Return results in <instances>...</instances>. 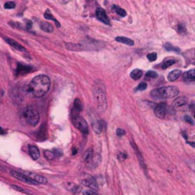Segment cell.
I'll list each match as a JSON object with an SVG mask.
<instances>
[{
	"instance_id": "obj_1",
	"label": "cell",
	"mask_w": 195,
	"mask_h": 195,
	"mask_svg": "<svg viewBox=\"0 0 195 195\" xmlns=\"http://www.w3.org/2000/svg\"><path fill=\"white\" fill-rule=\"evenodd\" d=\"M50 87L51 80L47 75H37L30 82L28 91L32 96L40 98L47 94Z\"/></svg>"
},
{
	"instance_id": "obj_2",
	"label": "cell",
	"mask_w": 195,
	"mask_h": 195,
	"mask_svg": "<svg viewBox=\"0 0 195 195\" xmlns=\"http://www.w3.org/2000/svg\"><path fill=\"white\" fill-rule=\"evenodd\" d=\"M93 94L95 98L98 109L101 112H105L107 109V93H106L105 84L101 80H97L93 85Z\"/></svg>"
},
{
	"instance_id": "obj_3",
	"label": "cell",
	"mask_w": 195,
	"mask_h": 195,
	"mask_svg": "<svg viewBox=\"0 0 195 195\" xmlns=\"http://www.w3.org/2000/svg\"><path fill=\"white\" fill-rule=\"evenodd\" d=\"M179 93V90L174 86L161 87V88L155 89L150 93L152 98L155 99H169L177 96Z\"/></svg>"
},
{
	"instance_id": "obj_4",
	"label": "cell",
	"mask_w": 195,
	"mask_h": 195,
	"mask_svg": "<svg viewBox=\"0 0 195 195\" xmlns=\"http://www.w3.org/2000/svg\"><path fill=\"white\" fill-rule=\"evenodd\" d=\"M21 118H22V120L26 124H28V125L32 127H34L38 124L40 115L39 112L35 109L32 107H28L22 110V112H21Z\"/></svg>"
},
{
	"instance_id": "obj_5",
	"label": "cell",
	"mask_w": 195,
	"mask_h": 195,
	"mask_svg": "<svg viewBox=\"0 0 195 195\" xmlns=\"http://www.w3.org/2000/svg\"><path fill=\"white\" fill-rule=\"evenodd\" d=\"M72 124L75 126V128L84 134L89 133V126L88 123L83 117H81L79 114H72Z\"/></svg>"
},
{
	"instance_id": "obj_6",
	"label": "cell",
	"mask_w": 195,
	"mask_h": 195,
	"mask_svg": "<svg viewBox=\"0 0 195 195\" xmlns=\"http://www.w3.org/2000/svg\"><path fill=\"white\" fill-rule=\"evenodd\" d=\"M80 179L82 185L91 188L93 190H98V184H97V181L95 180V178L93 177V176L89 174H83Z\"/></svg>"
},
{
	"instance_id": "obj_7",
	"label": "cell",
	"mask_w": 195,
	"mask_h": 195,
	"mask_svg": "<svg viewBox=\"0 0 195 195\" xmlns=\"http://www.w3.org/2000/svg\"><path fill=\"white\" fill-rule=\"evenodd\" d=\"M11 174H12L14 178H16V179L22 181V182L31 184V185H34V184H36L33 180H32L31 178H29L25 173H21V172L15 171V170H12V171H11Z\"/></svg>"
},
{
	"instance_id": "obj_8",
	"label": "cell",
	"mask_w": 195,
	"mask_h": 195,
	"mask_svg": "<svg viewBox=\"0 0 195 195\" xmlns=\"http://www.w3.org/2000/svg\"><path fill=\"white\" fill-rule=\"evenodd\" d=\"M154 114H155L158 118L163 119L167 114V105L165 103H160L154 108Z\"/></svg>"
},
{
	"instance_id": "obj_9",
	"label": "cell",
	"mask_w": 195,
	"mask_h": 195,
	"mask_svg": "<svg viewBox=\"0 0 195 195\" xmlns=\"http://www.w3.org/2000/svg\"><path fill=\"white\" fill-rule=\"evenodd\" d=\"M96 18L98 19L99 21H101V22L107 24V25H110V19L109 17H108L107 13H106V12L103 9H101V8H98L96 11Z\"/></svg>"
},
{
	"instance_id": "obj_10",
	"label": "cell",
	"mask_w": 195,
	"mask_h": 195,
	"mask_svg": "<svg viewBox=\"0 0 195 195\" xmlns=\"http://www.w3.org/2000/svg\"><path fill=\"white\" fill-rule=\"evenodd\" d=\"M84 161L88 166H91V165H95L93 161V150L91 148H90L89 150H86V152L84 153Z\"/></svg>"
},
{
	"instance_id": "obj_11",
	"label": "cell",
	"mask_w": 195,
	"mask_h": 195,
	"mask_svg": "<svg viewBox=\"0 0 195 195\" xmlns=\"http://www.w3.org/2000/svg\"><path fill=\"white\" fill-rule=\"evenodd\" d=\"M25 174L28 176L29 178H31L32 180H33L36 184H47V182H48V180L46 179L44 176L34 174V173H31V172L25 173Z\"/></svg>"
},
{
	"instance_id": "obj_12",
	"label": "cell",
	"mask_w": 195,
	"mask_h": 195,
	"mask_svg": "<svg viewBox=\"0 0 195 195\" xmlns=\"http://www.w3.org/2000/svg\"><path fill=\"white\" fill-rule=\"evenodd\" d=\"M5 40H6V42L8 43V44H10L13 49H15L16 51H23V53H27V50H26V49L24 48L22 45H20L18 42H16L15 40H13V39H12V38H8V37H6V38H5Z\"/></svg>"
},
{
	"instance_id": "obj_13",
	"label": "cell",
	"mask_w": 195,
	"mask_h": 195,
	"mask_svg": "<svg viewBox=\"0 0 195 195\" xmlns=\"http://www.w3.org/2000/svg\"><path fill=\"white\" fill-rule=\"evenodd\" d=\"M183 79H184V81H185V82H188V83L194 82V80H195L194 70L191 69V70H189L188 72H185V74H183Z\"/></svg>"
},
{
	"instance_id": "obj_14",
	"label": "cell",
	"mask_w": 195,
	"mask_h": 195,
	"mask_svg": "<svg viewBox=\"0 0 195 195\" xmlns=\"http://www.w3.org/2000/svg\"><path fill=\"white\" fill-rule=\"evenodd\" d=\"M29 153L33 160H37L40 156V151L36 146H32V145L30 146L29 147Z\"/></svg>"
},
{
	"instance_id": "obj_15",
	"label": "cell",
	"mask_w": 195,
	"mask_h": 195,
	"mask_svg": "<svg viewBox=\"0 0 195 195\" xmlns=\"http://www.w3.org/2000/svg\"><path fill=\"white\" fill-rule=\"evenodd\" d=\"M31 69H32L31 67L26 66V65L18 64V67H17V69H16V75H22V74H27V72H30L32 70Z\"/></svg>"
},
{
	"instance_id": "obj_16",
	"label": "cell",
	"mask_w": 195,
	"mask_h": 195,
	"mask_svg": "<svg viewBox=\"0 0 195 195\" xmlns=\"http://www.w3.org/2000/svg\"><path fill=\"white\" fill-rule=\"evenodd\" d=\"M188 104V100H186V97H179V98L175 99L172 103L173 108H182L184 106H186Z\"/></svg>"
},
{
	"instance_id": "obj_17",
	"label": "cell",
	"mask_w": 195,
	"mask_h": 195,
	"mask_svg": "<svg viewBox=\"0 0 195 195\" xmlns=\"http://www.w3.org/2000/svg\"><path fill=\"white\" fill-rule=\"evenodd\" d=\"M83 110V103L79 98H76L74 103V112L72 114H78Z\"/></svg>"
},
{
	"instance_id": "obj_18",
	"label": "cell",
	"mask_w": 195,
	"mask_h": 195,
	"mask_svg": "<svg viewBox=\"0 0 195 195\" xmlns=\"http://www.w3.org/2000/svg\"><path fill=\"white\" fill-rule=\"evenodd\" d=\"M180 75H181V70H174L169 74V75H167V79H169V81H170V82H172V81L177 80L178 78L180 77Z\"/></svg>"
},
{
	"instance_id": "obj_19",
	"label": "cell",
	"mask_w": 195,
	"mask_h": 195,
	"mask_svg": "<svg viewBox=\"0 0 195 195\" xmlns=\"http://www.w3.org/2000/svg\"><path fill=\"white\" fill-rule=\"evenodd\" d=\"M115 40L117 42H120V43H123V44H126L128 46H133L134 45V41L131 39L128 38V37H125V36H117L115 38Z\"/></svg>"
},
{
	"instance_id": "obj_20",
	"label": "cell",
	"mask_w": 195,
	"mask_h": 195,
	"mask_svg": "<svg viewBox=\"0 0 195 195\" xmlns=\"http://www.w3.org/2000/svg\"><path fill=\"white\" fill-rule=\"evenodd\" d=\"M66 48L70 51H79L84 50L83 46L80 44H72V43H66L65 44Z\"/></svg>"
},
{
	"instance_id": "obj_21",
	"label": "cell",
	"mask_w": 195,
	"mask_h": 195,
	"mask_svg": "<svg viewBox=\"0 0 195 195\" xmlns=\"http://www.w3.org/2000/svg\"><path fill=\"white\" fill-rule=\"evenodd\" d=\"M66 188H68V190H70L72 193H79L81 191V188L79 186L75 185L74 183H68L66 185Z\"/></svg>"
},
{
	"instance_id": "obj_22",
	"label": "cell",
	"mask_w": 195,
	"mask_h": 195,
	"mask_svg": "<svg viewBox=\"0 0 195 195\" xmlns=\"http://www.w3.org/2000/svg\"><path fill=\"white\" fill-rule=\"evenodd\" d=\"M142 75H143V72L139 69H135L131 72V77L134 80L140 79V78L142 77Z\"/></svg>"
},
{
	"instance_id": "obj_23",
	"label": "cell",
	"mask_w": 195,
	"mask_h": 195,
	"mask_svg": "<svg viewBox=\"0 0 195 195\" xmlns=\"http://www.w3.org/2000/svg\"><path fill=\"white\" fill-rule=\"evenodd\" d=\"M40 28H41L43 31L46 32H53V26L51 25V23H48V22H43V23H41V25H40Z\"/></svg>"
},
{
	"instance_id": "obj_24",
	"label": "cell",
	"mask_w": 195,
	"mask_h": 195,
	"mask_svg": "<svg viewBox=\"0 0 195 195\" xmlns=\"http://www.w3.org/2000/svg\"><path fill=\"white\" fill-rule=\"evenodd\" d=\"M176 63V60L175 59H172V58H169V59H166V60L163 61V63L161 64V67L162 69H167L169 67L172 66L173 64Z\"/></svg>"
},
{
	"instance_id": "obj_25",
	"label": "cell",
	"mask_w": 195,
	"mask_h": 195,
	"mask_svg": "<svg viewBox=\"0 0 195 195\" xmlns=\"http://www.w3.org/2000/svg\"><path fill=\"white\" fill-rule=\"evenodd\" d=\"M93 129H94V131H95V132H97V133H101L103 129H104L103 122L99 121V122H96V124L93 123Z\"/></svg>"
},
{
	"instance_id": "obj_26",
	"label": "cell",
	"mask_w": 195,
	"mask_h": 195,
	"mask_svg": "<svg viewBox=\"0 0 195 195\" xmlns=\"http://www.w3.org/2000/svg\"><path fill=\"white\" fill-rule=\"evenodd\" d=\"M112 10L114 11V12H115L116 13H117L118 15L122 16V17H124V16H126V15H127L126 11H125V10H123V9H122V8H120V7L116 6V5H114V6L112 7Z\"/></svg>"
},
{
	"instance_id": "obj_27",
	"label": "cell",
	"mask_w": 195,
	"mask_h": 195,
	"mask_svg": "<svg viewBox=\"0 0 195 195\" xmlns=\"http://www.w3.org/2000/svg\"><path fill=\"white\" fill-rule=\"evenodd\" d=\"M44 17L46 18V19H50V20L54 21L55 24H56V26H57V27H60V24H59V22L55 19L54 17H53V14H51V13L50 12V11H49V10L46 11V12H45V14H44Z\"/></svg>"
},
{
	"instance_id": "obj_28",
	"label": "cell",
	"mask_w": 195,
	"mask_h": 195,
	"mask_svg": "<svg viewBox=\"0 0 195 195\" xmlns=\"http://www.w3.org/2000/svg\"><path fill=\"white\" fill-rule=\"evenodd\" d=\"M44 155L48 160H53V159L54 158V154H53V151H50V150H45Z\"/></svg>"
},
{
	"instance_id": "obj_29",
	"label": "cell",
	"mask_w": 195,
	"mask_h": 195,
	"mask_svg": "<svg viewBox=\"0 0 195 195\" xmlns=\"http://www.w3.org/2000/svg\"><path fill=\"white\" fill-rule=\"evenodd\" d=\"M146 76H147V78H150V79H153V78H156L158 76V74H157V72H154V70H150V72H147Z\"/></svg>"
},
{
	"instance_id": "obj_30",
	"label": "cell",
	"mask_w": 195,
	"mask_h": 195,
	"mask_svg": "<svg viewBox=\"0 0 195 195\" xmlns=\"http://www.w3.org/2000/svg\"><path fill=\"white\" fill-rule=\"evenodd\" d=\"M147 83L146 82H142V83H140L139 85H138V87L136 89H135V91H145L146 89H147Z\"/></svg>"
},
{
	"instance_id": "obj_31",
	"label": "cell",
	"mask_w": 195,
	"mask_h": 195,
	"mask_svg": "<svg viewBox=\"0 0 195 195\" xmlns=\"http://www.w3.org/2000/svg\"><path fill=\"white\" fill-rule=\"evenodd\" d=\"M165 49H166L167 51H179V49L174 48L173 46L170 45L169 43H166V44H165Z\"/></svg>"
},
{
	"instance_id": "obj_32",
	"label": "cell",
	"mask_w": 195,
	"mask_h": 195,
	"mask_svg": "<svg viewBox=\"0 0 195 195\" xmlns=\"http://www.w3.org/2000/svg\"><path fill=\"white\" fill-rule=\"evenodd\" d=\"M5 9H13V8H15V3L14 2H12V1H9V2H6L4 5Z\"/></svg>"
},
{
	"instance_id": "obj_33",
	"label": "cell",
	"mask_w": 195,
	"mask_h": 195,
	"mask_svg": "<svg viewBox=\"0 0 195 195\" xmlns=\"http://www.w3.org/2000/svg\"><path fill=\"white\" fill-rule=\"evenodd\" d=\"M147 58H148L150 61H155L156 58H157V53H148V54L147 55Z\"/></svg>"
},
{
	"instance_id": "obj_34",
	"label": "cell",
	"mask_w": 195,
	"mask_h": 195,
	"mask_svg": "<svg viewBox=\"0 0 195 195\" xmlns=\"http://www.w3.org/2000/svg\"><path fill=\"white\" fill-rule=\"evenodd\" d=\"M184 119H185L186 122H188L190 125H194V122H193V119H192L189 115H185L184 116Z\"/></svg>"
},
{
	"instance_id": "obj_35",
	"label": "cell",
	"mask_w": 195,
	"mask_h": 195,
	"mask_svg": "<svg viewBox=\"0 0 195 195\" xmlns=\"http://www.w3.org/2000/svg\"><path fill=\"white\" fill-rule=\"evenodd\" d=\"M83 195H98L96 193L95 191H93V190H84L83 191Z\"/></svg>"
},
{
	"instance_id": "obj_36",
	"label": "cell",
	"mask_w": 195,
	"mask_h": 195,
	"mask_svg": "<svg viewBox=\"0 0 195 195\" xmlns=\"http://www.w3.org/2000/svg\"><path fill=\"white\" fill-rule=\"evenodd\" d=\"M127 157H128V155H127L126 153H124V152H120L118 154V158H119V160H121V161L125 160Z\"/></svg>"
},
{
	"instance_id": "obj_37",
	"label": "cell",
	"mask_w": 195,
	"mask_h": 195,
	"mask_svg": "<svg viewBox=\"0 0 195 195\" xmlns=\"http://www.w3.org/2000/svg\"><path fill=\"white\" fill-rule=\"evenodd\" d=\"M116 134H117L118 136H123V135L126 134V131L122 129H118L117 131H116Z\"/></svg>"
},
{
	"instance_id": "obj_38",
	"label": "cell",
	"mask_w": 195,
	"mask_h": 195,
	"mask_svg": "<svg viewBox=\"0 0 195 195\" xmlns=\"http://www.w3.org/2000/svg\"><path fill=\"white\" fill-rule=\"evenodd\" d=\"M4 131H2V129H0V133H4Z\"/></svg>"
},
{
	"instance_id": "obj_39",
	"label": "cell",
	"mask_w": 195,
	"mask_h": 195,
	"mask_svg": "<svg viewBox=\"0 0 195 195\" xmlns=\"http://www.w3.org/2000/svg\"><path fill=\"white\" fill-rule=\"evenodd\" d=\"M0 169H2V167H0Z\"/></svg>"
}]
</instances>
